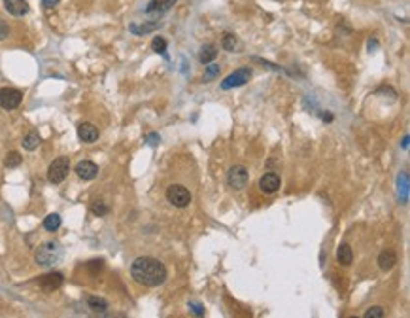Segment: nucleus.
Masks as SVG:
<instances>
[{
    "instance_id": "nucleus-7",
    "label": "nucleus",
    "mask_w": 410,
    "mask_h": 318,
    "mask_svg": "<svg viewBox=\"0 0 410 318\" xmlns=\"http://www.w3.org/2000/svg\"><path fill=\"white\" fill-rule=\"evenodd\" d=\"M227 184H229L233 190H244L246 184H248V171H246V167H242V165L231 167L229 172H227Z\"/></svg>"
},
{
    "instance_id": "nucleus-1",
    "label": "nucleus",
    "mask_w": 410,
    "mask_h": 318,
    "mask_svg": "<svg viewBox=\"0 0 410 318\" xmlns=\"http://www.w3.org/2000/svg\"><path fill=\"white\" fill-rule=\"evenodd\" d=\"M131 275L133 279L138 284L142 286H161L163 282L167 281L169 273H167V267L155 259V257H149V256H142V257H136L131 265Z\"/></svg>"
},
{
    "instance_id": "nucleus-18",
    "label": "nucleus",
    "mask_w": 410,
    "mask_h": 318,
    "mask_svg": "<svg viewBox=\"0 0 410 318\" xmlns=\"http://www.w3.org/2000/svg\"><path fill=\"white\" fill-rule=\"evenodd\" d=\"M87 305L91 307L93 311H97V313H104L108 309V303L102 297H97V295H89L87 297Z\"/></svg>"
},
{
    "instance_id": "nucleus-16",
    "label": "nucleus",
    "mask_w": 410,
    "mask_h": 318,
    "mask_svg": "<svg viewBox=\"0 0 410 318\" xmlns=\"http://www.w3.org/2000/svg\"><path fill=\"white\" fill-rule=\"evenodd\" d=\"M217 57V48L214 46V44H206V46H203L201 48V53H199V61L203 63V64H208V63H212L214 59Z\"/></svg>"
},
{
    "instance_id": "nucleus-30",
    "label": "nucleus",
    "mask_w": 410,
    "mask_h": 318,
    "mask_svg": "<svg viewBox=\"0 0 410 318\" xmlns=\"http://www.w3.org/2000/svg\"><path fill=\"white\" fill-rule=\"evenodd\" d=\"M147 140H149V142H159V136L151 135V136H147Z\"/></svg>"
},
{
    "instance_id": "nucleus-2",
    "label": "nucleus",
    "mask_w": 410,
    "mask_h": 318,
    "mask_svg": "<svg viewBox=\"0 0 410 318\" xmlns=\"http://www.w3.org/2000/svg\"><path fill=\"white\" fill-rule=\"evenodd\" d=\"M60 256H62L60 245L51 241V243H46V245H42L38 248L36 261L40 265H44V267H49V265H55V263L60 259Z\"/></svg>"
},
{
    "instance_id": "nucleus-13",
    "label": "nucleus",
    "mask_w": 410,
    "mask_h": 318,
    "mask_svg": "<svg viewBox=\"0 0 410 318\" xmlns=\"http://www.w3.org/2000/svg\"><path fill=\"white\" fill-rule=\"evenodd\" d=\"M4 6H6L8 13H12L15 17H21L29 12V4L25 0H4Z\"/></svg>"
},
{
    "instance_id": "nucleus-20",
    "label": "nucleus",
    "mask_w": 410,
    "mask_h": 318,
    "mask_svg": "<svg viewBox=\"0 0 410 318\" xmlns=\"http://www.w3.org/2000/svg\"><path fill=\"white\" fill-rule=\"evenodd\" d=\"M4 165H6L8 169L19 167V165H21V156H19V152H10V154L6 156V159H4Z\"/></svg>"
},
{
    "instance_id": "nucleus-5",
    "label": "nucleus",
    "mask_w": 410,
    "mask_h": 318,
    "mask_svg": "<svg viewBox=\"0 0 410 318\" xmlns=\"http://www.w3.org/2000/svg\"><path fill=\"white\" fill-rule=\"evenodd\" d=\"M23 100V93L13 87H4L0 89V106L4 110H15Z\"/></svg>"
},
{
    "instance_id": "nucleus-9",
    "label": "nucleus",
    "mask_w": 410,
    "mask_h": 318,
    "mask_svg": "<svg viewBox=\"0 0 410 318\" xmlns=\"http://www.w3.org/2000/svg\"><path fill=\"white\" fill-rule=\"evenodd\" d=\"M62 281H64V277L60 273H48V275H44V277L38 279V284H40V288L44 292H53V290L60 288Z\"/></svg>"
},
{
    "instance_id": "nucleus-8",
    "label": "nucleus",
    "mask_w": 410,
    "mask_h": 318,
    "mask_svg": "<svg viewBox=\"0 0 410 318\" xmlns=\"http://www.w3.org/2000/svg\"><path fill=\"white\" fill-rule=\"evenodd\" d=\"M280 176L278 174H274V172H266V174H263L261 178H259V190L263 191V193H266V195H272V193H276L278 190H280Z\"/></svg>"
},
{
    "instance_id": "nucleus-4",
    "label": "nucleus",
    "mask_w": 410,
    "mask_h": 318,
    "mask_svg": "<svg viewBox=\"0 0 410 318\" xmlns=\"http://www.w3.org/2000/svg\"><path fill=\"white\" fill-rule=\"evenodd\" d=\"M70 172V159L60 156V158L53 159V163L48 169V180L51 184H60Z\"/></svg>"
},
{
    "instance_id": "nucleus-23",
    "label": "nucleus",
    "mask_w": 410,
    "mask_h": 318,
    "mask_svg": "<svg viewBox=\"0 0 410 318\" xmlns=\"http://www.w3.org/2000/svg\"><path fill=\"white\" fill-rule=\"evenodd\" d=\"M91 210L97 214V216H104V214H108V205L106 203H102V201H95L93 205H91Z\"/></svg>"
},
{
    "instance_id": "nucleus-29",
    "label": "nucleus",
    "mask_w": 410,
    "mask_h": 318,
    "mask_svg": "<svg viewBox=\"0 0 410 318\" xmlns=\"http://www.w3.org/2000/svg\"><path fill=\"white\" fill-rule=\"evenodd\" d=\"M60 0H42V4H44V8H53V6H57Z\"/></svg>"
},
{
    "instance_id": "nucleus-28",
    "label": "nucleus",
    "mask_w": 410,
    "mask_h": 318,
    "mask_svg": "<svg viewBox=\"0 0 410 318\" xmlns=\"http://www.w3.org/2000/svg\"><path fill=\"white\" fill-rule=\"evenodd\" d=\"M8 34H10V29H8V25L4 23V21H0V40H6V38H8Z\"/></svg>"
},
{
    "instance_id": "nucleus-25",
    "label": "nucleus",
    "mask_w": 410,
    "mask_h": 318,
    "mask_svg": "<svg viewBox=\"0 0 410 318\" xmlns=\"http://www.w3.org/2000/svg\"><path fill=\"white\" fill-rule=\"evenodd\" d=\"M161 23H151V25H146V27H136V25H131V31H133L134 34H144V32H149V31H153V29H157Z\"/></svg>"
},
{
    "instance_id": "nucleus-26",
    "label": "nucleus",
    "mask_w": 410,
    "mask_h": 318,
    "mask_svg": "<svg viewBox=\"0 0 410 318\" xmlns=\"http://www.w3.org/2000/svg\"><path fill=\"white\" fill-rule=\"evenodd\" d=\"M217 74H219V66H217V64H210V66L206 68V74H205V78H203V80H205V82H210V80H214V78H216Z\"/></svg>"
},
{
    "instance_id": "nucleus-14",
    "label": "nucleus",
    "mask_w": 410,
    "mask_h": 318,
    "mask_svg": "<svg viewBox=\"0 0 410 318\" xmlns=\"http://www.w3.org/2000/svg\"><path fill=\"white\" fill-rule=\"evenodd\" d=\"M178 0H149L146 12L147 13H163V12H169L170 8L176 4Z\"/></svg>"
},
{
    "instance_id": "nucleus-15",
    "label": "nucleus",
    "mask_w": 410,
    "mask_h": 318,
    "mask_svg": "<svg viewBox=\"0 0 410 318\" xmlns=\"http://www.w3.org/2000/svg\"><path fill=\"white\" fill-rule=\"evenodd\" d=\"M337 259L340 265H351L353 261V250L350 245H340L337 250Z\"/></svg>"
},
{
    "instance_id": "nucleus-22",
    "label": "nucleus",
    "mask_w": 410,
    "mask_h": 318,
    "mask_svg": "<svg viewBox=\"0 0 410 318\" xmlns=\"http://www.w3.org/2000/svg\"><path fill=\"white\" fill-rule=\"evenodd\" d=\"M363 317L365 318H382L384 317V307H378V305L369 307V309H367V313H365Z\"/></svg>"
},
{
    "instance_id": "nucleus-12",
    "label": "nucleus",
    "mask_w": 410,
    "mask_h": 318,
    "mask_svg": "<svg viewBox=\"0 0 410 318\" xmlns=\"http://www.w3.org/2000/svg\"><path fill=\"white\" fill-rule=\"evenodd\" d=\"M395 265H397V256H395L393 250H384V252H380V256H378V267H380V269L391 271Z\"/></svg>"
},
{
    "instance_id": "nucleus-27",
    "label": "nucleus",
    "mask_w": 410,
    "mask_h": 318,
    "mask_svg": "<svg viewBox=\"0 0 410 318\" xmlns=\"http://www.w3.org/2000/svg\"><path fill=\"white\" fill-rule=\"evenodd\" d=\"M189 309H191V313L197 315V317H203L205 315V307L201 305V303H197V301H189Z\"/></svg>"
},
{
    "instance_id": "nucleus-3",
    "label": "nucleus",
    "mask_w": 410,
    "mask_h": 318,
    "mask_svg": "<svg viewBox=\"0 0 410 318\" xmlns=\"http://www.w3.org/2000/svg\"><path fill=\"white\" fill-rule=\"evenodd\" d=\"M167 201L178 208H185L191 203V193L181 184H170L167 188Z\"/></svg>"
},
{
    "instance_id": "nucleus-10",
    "label": "nucleus",
    "mask_w": 410,
    "mask_h": 318,
    "mask_svg": "<svg viewBox=\"0 0 410 318\" xmlns=\"http://www.w3.org/2000/svg\"><path fill=\"white\" fill-rule=\"evenodd\" d=\"M76 174H78L82 180H93V178H97L98 167L93 163V161H80V163L76 165Z\"/></svg>"
},
{
    "instance_id": "nucleus-21",
    "label": "nucleus",
    "mask_w": 410,
    "mask_h": 318,
    "mask_svg": "<svg viewBox=\"0 0 410 318\" xmlns=\"http://www.w3.org/2000/svg\"><path fill=\"white\" fill-rule=\"evenodd\" d=\"M151 49H153L155 53H165V51H167V40L161 36H155L151 40Z\"/></svg>"
},
{
    "instance_id": "nucleus-11",
    "label": "nucleus",
    "mask_w": 410,
    "mask_h": 318,
    "mask_svg": "<svg viewBox=\"0 0 410 318\" xmlns=\"http://www.w3.org/2000/svg\"><path fill=\"white\" fill-rule=\"evenodd\" d=\"M78 136H80V140H84V142H95L98 138V129L93 125V123H80L78 125Z\"/></svg>"
},
{
    "instance_id": "nucleus-6",
    "label": "nucleus",
    "mask_w": 410,
    "mask_h": 318,
    "mask_svg": "<svg viewBox=\"0 0 410 318\" xmlns=\"http://www.w3.org/2000/svg\"><path fill=\"white\" fill-rule=\"evenodd\" d=\"M252 80V70L250 68H238L236 72L229 74L223 82H221V89H233V87H240V86H246L248 82Z\"/></svg>"
},
{
    "instance_id": "nucleus-19",
    "label": "nucleus",
    "mask_w": 410,
    "mask_h": 318,
    "mask_svg": "<svg viewBox=\"0 0 410 318\" xmlns=\"http://www.w3.org/2000/svg\"><path fill=\"white\" fill-rule=\"evenodd\" d=\"M44 227L48 229L49 233L57 231L60 227V216L59 214H48L46 220H44Z\"/></svg>"
},
{
    "instance_id": "nucleus-17",
    "label": "nucleus",
    "mask_w": 410,
    "mask_h": 318,
    "mask_svg": "<svg viewBox=\"0 0 410 318\" xmlns=\"http://www.w3.org/2000/svg\"><path fill=\"white\" fill-rule=\"evenodd\" d=\"M38 146H40V135H38L36 131H30V133L23 138V148L25 150H29V152H32V150H36Z\"/></svg>"
},
{
    "instance_id": "nucleus-24",
    "label": "nucleus",
    "mask_w": 410,
    "mask_h": 318,
    "mask_svg": "<svg viewBox=\"0 0 410 318\" xmlns=\"http://www.w3.org/2000/svg\"><path fill=\"white\" fill-rule=\"evenodd\" d=\"M223 48L227 49V51H233V49L236 48V36L231 34V32H227V34L223 36Z\"/></svg>"
}]
</instances>
